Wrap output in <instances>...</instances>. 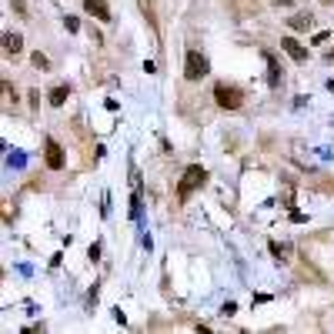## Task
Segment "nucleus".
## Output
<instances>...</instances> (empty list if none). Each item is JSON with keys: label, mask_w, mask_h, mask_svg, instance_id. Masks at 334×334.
Instances as JSON below:
<instances>
[{"label": "nucleus", "mask_w": 334, "mask_h": 334, "mask_svg": "<svg viewBox=\"0 0 334 334\" xmlns=\"http://www.w3.org/2000/svg\"><path fill=\"white\" fill-rule=\"evenodd\" d=\"M47 154H44V161H47V167H50V170H60V167H64V151H60V144H57L54 137H47Z\"/></svg>", "instance_id": "20e7f679"}, {"label": "nucleus", "mask_w": 334, "mask_h": 334, "mask_svg": "<svg viewBox=\"0 0 334 334\" xmlns=\"http://www.w3.org/2000/svg\"><path fill=\"white\" fill-rule=\"evenodd\" d=\"M324 3H331V0H324Z\"/></svg>", "instance_id": "a211bd4d"}, {"label": "nucleus", "mask_w": 334, "mask_h": 334, "mask_svg": "<svg viewBox=\"0 0 334 334\" xmlns=\"http://www.w3.org/2000/svg\"><path fill=\"white\" fill-rule=\"evenodd\" d=\"M281 47L288 50L291 60H298V64H304V60H308V47L301 44V40H294V37H281Z\"/></svg>", "instance_id": "39448f33"}, {"label": "nucleus", "mask_w": 334, "mask_h": 334, "mask_svg": "<svg viewBox=\"0 0 334 334\" xmlns=\"http://www.w3.org/2000/svg\"><path fill=\"white\" fill-rule=\"evenodd\" d=\"M234 311H237V304H234V301H227V304H224V308H221V314H224V318H231Z\"/></svg>", "instance_id": "ddd939ff"}, {"label": "nucleus", "mask_w": 334, "mask_h": 334, "mask_svg": "<svg viewBox=\"0 0 334 334\" xmlns=\"http://www.w3.org/2000/svg\"><path fill=\"white\" fill-rule=\"evenodd\" d=\"M87 257H90V261H97V257H100V244H90L87 247Z\"/></svg>", "instance_id": "4468645a"}, {"label": "nucleus", "mask_w": 334, "mask_h": 334, "mask_svg": "<svg viewBox=\"0 0 334 334\" xmlns=\"http://www.w3.org/2000/svg\"><path fill=\"white\" fill-rule=\"evenodd\" d=\"M20 50H23L20 33H3V54H20Z\"/></svg>", "instance_id": "0eeeda50"}, {"label": "nucleus", "mask_w": 334, "mask_h": 334, "mask_svg": "<svg viewBox=\"0 0 334 334\" xmlns=\"http://www.w3.org/2000/svg\"><path fill=\"white\" fill-rule=\"evenodd\" d=\"M64 23H67V30H70V33L80 30V20H77V17H64Z\"/></svg>", "instance_id": "9b49d317"}, {"label": "nucleus", "mask_w": 334, "mask_h": 334, "mask_svg": "<svg viewBox=\"0 0 334 334\" xmlns=\"http://www.w3.org/2000/svg\"><path fill=\"white\" fill-rule=\"evenodd\" d=\"M214 100H217V107H224V111H237L241 104H244V94H241V87H234V84H214Z\"/></svg>", "instance_id": "f03ea898"}, {"label": "nucleus", "mask_w": 334, "mask_h": 334, "mask_svg": "<svg viewBox=\"0 0 334 334\" xmlns=\"http://www.w3.org/2000/svg\"><path fill=\"white\" fill-rule=\"evenodd\" d=\"M278 3H284V7H288V3H294V0H278Z\"/></svg>", "instance_id": "dca6fc26"}, {"label": "nucleus", "mask_w": 334, "mask_h": 334, "mask_svg": "<svg viewBox=\"0 0 334 334\" xmlns=\"http://www.w3.org/2000/svg\"><path fill=\"white\" fill-rule=\"evenodd\" d=\"M67 97H70V87H64V84H60V87H54L50 94H47V100H50L54 107H60V104H64Z\"/></svg>", "instance_id": "9d476101"}, {"label": "nucleus", "mask_w": 334, "mask_h": 334, "mask_svg": "<svg viewBox=\"0 0 334 334\" xmlns=\"http://www.w3.org/2000/svg\"><path fill=\"white\" fill-rule=\"evenodd\" d=\"M184 77L187 80L207 77V57L200 54V50H187V57H184Z\"/></svg>", "instance_id": "7ed1b4c3"}, {"label": "nucleus", "mask_w": 334, "mask_h": 334, "mask_svg": "<svg viewBox=\"0 0 334 334\" xmlns=\"http://www.w3.org/2000/svg\"><path fill=\"white\" fill-rule=\"evenodd\" d=\"M264 60H267V84H271V87H278V84H281V67H278V60H274V54H264Z\"/></svg>", "instance_id": "6e6552de"}, {"label": "nucleus", "mask_w": 334, "mask_h": 334, "mask_svg": "<svg viewBox=\"0 0 334 334\" xmlns=\"http://www.w3.org/2000/svg\"><path fill=\"white\" fill-rule=\"evenodd\" d=\"M204 180H207V174H204V167H197V164H190L187 170H184V177L177 180V200H187L190 194L197 187H204Z\"/></svg>", "instance_id": "f257e3e1"}, {"label": "nucleus", "mask_w": 334, "mask_h": 334, "mask_svg": "<svg viewBox=\"0 0 334 334\" xmlns=\"http://www.w3.org/2000/svg\"><path fill=\"white\" fill-rule=\"evenodd\" d=\"M331 60H334V50H331Z\"/></svg>", "instance_id": "f3484780"}, {"label": "nucleus", "mask_w": 334, "mask_h": 334, "mask_svg": "<svg viewBox=\"0 0 334 334\" xmlns=\"http://www.w3.org/2000/svg\"><path fill=\"white\" fill-rule=\"evenodd\" d=\"M84 10L90 13V17H97V20H114L111 17V7H107V3H104V0H84Z\"/></svg>", "instance_id": "423d86ee"}, {"label": "nucleus", "mask_w": 334, "mask_h": 334, "mask_svg": "<svg viewBox=\"0 0 334 334\" xmlns=\"http://www.w3.org/2000/svg\"><path fill=\"white\" fill-rule=\"evenodd\" d=\"M10 7H13L17 13H27V7H23V0H10Z\"/></svg>", "instance_id": "2eb2a0df"}, {"label": "nucleus", "mask_w": 334, "mask_h": 334, "mask_svg": "<svg viewBox=\"0 0 334 334\" xmlns=\"http://www.w3.org/2000/svg\"><path fill=\"white\" fill-rule=\"evenodd\" d=\"M33 67H40V70H47V57L40 54V50H37V54H33Z\"/></svg>", "instance_id": "f8f14e48"}, {"label": "nucleus", "mask_w": 334, "mask_h": 334, "mask_svg": "<svg viewBox=\"0 0 334 334\" xmlns=\"http://www.w3.org/2000/svg\"><path fill=\"white\" fill-rule=\"evenodd\" d=\"M291 30H311V23H314V17L311 13H294V17H291Z\"/></svg>", "instance_id": "1a4fd4ad"}]
</instances>
